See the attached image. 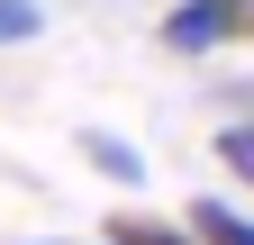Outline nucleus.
<instances>
[{
    "mask_svg": "<svg viewBox=\"0 0 254 245\" xmlns=\"http://www.w3.org/2000/svg\"><path fill=\"white\" fill-rule=\"evenodd\" d=\"M245 37H254V0H182V9H164L173 55H218V46H245Z\"/></svg>",
    "mask_w": 254,
    "mask_h": 245,
    "instance_id": "1",
    "label": "nucleus"
},
{
    "mask_svg": "<svg viewBox=\"0 0 254 245\" xmlns=\"http://www.w3.org/2000/svg\"><path fill=\"white\" fill-rule=\"evenodd\" d=\"M182 236H190V245H254V218H245L236 200H218V191H200V200L182 209Z\"/></svg>",
    "mask_w": 254,
    "mask_h": 245,
    "instance_id": "2",
    "label": "nucleus"
},
{
    "mask_svg": "<svg viewBox=\"0 0 254 245\" xmlns=\"http://www.w3.org/2000/svg\"><path fill=\"white\" fill-rule=\"evenodd\" d=\"M82 155H91V173H109L118 191H136V182H145V155H136L127 136H109V127H82Z\"/></svg>",
    "mask_w": 254,
    "mask_h": 245,
    "instance_id": "3",
    "label": "nucleus"
},
{
    "mask_svg": "<svg viewBox=\"0 0 254 245\" xmlns=\"http://www.w3.org/2000/svg\"><path fill=\"white\" fill-rule=\"evenodd\" d=\"M109 245H190V236L164 227V218H145V209H118V218H109Z\"/></svg>",
    "mask_w": 254,
    "mask_h": 245,
    "instance_id": "4",
    "label": "nucleus"
},
{
    "mask_svg": "<svg viewBox=\"0 0 254 245\" xmlns=\"http://www.w3.org/2000/svg\"><path fill=\"white\" fill-rule=\"evenodd\" d=\"M218 164H227V182H254V127H245V118L218 127Z\"/></svg>",
    "mask_w": 254,
    "mask_h": 245,
    "instance_id": "5",
    "label": "nucleus"
},
{
    "mask_svg": "<svg viewBox=\"0 0 254 245\" xmlns=\"http://www.w3.org/2000/svg\"><path fill=\"white\" fill-rule=\"evenodd\" d=\"M37 27H46V9H37V0H0V46H27Z\"/></svg>",
    "mask_w": 254,
    "mask_h": 245,
    "instance_id": "6",
    "label": "nucleus"
}]
</instances>
